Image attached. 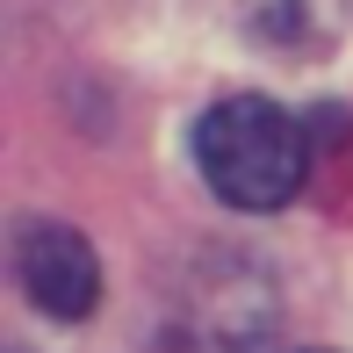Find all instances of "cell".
Returning <instances> with one entry per match:
<instances>
[{
    "label": "cell",
    "instance_id": "obj_1",
    "mask_svg": "<svg viewBox=\"0 0 353 353\" xmlns=\"http://www.w3.org/2000/svg\"><path fill=\"white\" fill-rule=\"evenodd\" d=\"M195 166L231 210H281L310 173V137L267 94H231L195 123Z\"/></svg>",
    "mask_w": 353,
    "mask_h": 353
},
{
    "label": "cell",
    "instance_id": "obj_3",
    "mask_svg": "<svg viewBox=\"0 0 353 353\" xmlns=\"http://www.w3.org/2000/svg\"><path fill=\"white\" fill-rule=\"evenodd\" d=\"M310 353H325V346H310Z\"/></svg>",
    "mask_w": 353,
    "mask_h": 353
},
{
    "label": "cell",
    "instance_id": "obj_2",
    "mask_svg": "<svg viewBox=\"0 0 353 353\" xmlns=\"http://www.w3.org/2000/svg\"><path fill=\"white\" fill-rule=\"evenodd\" d=\"M14 281H22V296L37 303L43 317H94V303H101V260H94V245L72 231V223H22L14 231Z\"/></svg>",
    "mask_w": 353,
    "mask_h": 353
}]
</instances>
